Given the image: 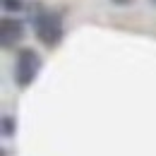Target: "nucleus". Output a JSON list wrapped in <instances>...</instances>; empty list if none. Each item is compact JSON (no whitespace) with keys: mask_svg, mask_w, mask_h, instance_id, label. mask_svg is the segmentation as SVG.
Masks as SVG:
<instances>
[{"mask_svg":"<svg viewBox=\"0 0 156 156\" xmlns=\"http://www.w3.org/2000/svg\"><path fill=\"white\" fill-rule=\"evenodd\" d=\"M34 34L41 43L46 46H55L62 39V22H60V15L55 12H39L34 17Z\"/></svg>","mask_w":156,"mask_h":156,"instance_id":"nucleus-1","label":"nucleus"},{"mask_svg":"<svg viewBox=\"0 0 156 156\" xmlns=\"http://www.w3.org/2000/svg\"><path fill=\"white\" fill-rule=\"evenodd\" d=\"M41 70V58L36 51H31V48H24L20 55H17V65H15V82L20 84V87H27V84H31L34 77L39 75Z\"/></svg>","mask_w":156,"mask_h":156,"instance_id":"nucleus-2","label":"nucleus"},{"mask_svg":"<svg viewBox=\"0 0 156 156\" xmlns=\"http://www.w3.org/2000/svg\"><path fill=\"white\" fill-rule=\"evenodd\" d=\"M22 36H24V24H22V22L2 20V24H0V39H2V46H5V48L15 46Z\"/></svg>","mask_w":156,"mask_h":156,"instance_id":"nucleus-3","label":"nucleus"},{"mask_svg":"<svg viewBox=\"0 0 156 156\" xmlns=\"http://www.w3.org/2000/svg\"><path fill=\"white\" fill-rule=\"evenodd\" d=\"M2 122H5V125H2V135H5V137H10L12 132H15V120L5 115V118H2Z\"/></svg>","mask_w":156,"mask_h":156,"instance_id":"nucleus-4","label":"nucleus"},{"mask_svg":"<svg viewBox=\"0 0 156 156\" xmlns=\"http://www.w3.org/2000/svg\"><path fill=\"white\" fill-rule=\"evenodd\" d=\"M2 7L17 12V10H22V0H2Z\"/></svg>","mask_w":156,"mask_h":156,"instance_id":"nucleus-5","label":"nucleus"},{"mask_svg":"<svg viewBox=\"0 0 156 156\" xmlns=\"http://www.w3.org/2000/svg\"><path fill=\"white\" fill-rule=\"evenodd\" d=\"M115 2H127V0H115Z\"/></svg>","mask_w":156,"mask_h":156,"instance_id":"nucleus-6","label":"nucleus"},{"mask_svg":"<svg viewBox=\"0 0 156 156\" xmlns=\"http://www.w3.org/2000/svg\"><path fill=\"white\" fill-rule=\"evenodd\" d=\"M154 2H156V0H154Z\"/></svg>","mask_w":156,"mask_h":156,"instance_id":"nucleus-7","label":"nucleus"}]
</instances>
